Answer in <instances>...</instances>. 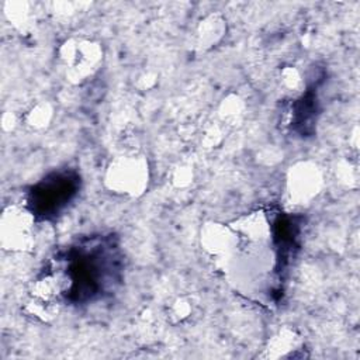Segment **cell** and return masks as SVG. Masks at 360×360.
<instances>
[{"mask_svg":"<svg viewBox=\"0 0 360 360\" xmlns=\"http://www.w3.org/2000/svg\"><path fill=\"white\" fill-rule=\"evenodd\" d=\"M58 56L66 80L72 84H83L98 72L104 51L93 38L70 37L59 46Z\"/></svg>","mask_w":360,"mask_h":360,"instance_id":"obj_1","label":"cell"},{"mask_svg":"<svg viewBox=\"0 0 360 360\" xmlns=\"http://www.w3.org/2000/svg\"><path fill=\"white\" fill-rule=\"evenodd\" d=\"M149 183V165L143 156L124 155L110 162L104 173L105 187L118 195L139 197Z\"/></svg>","mask_w":360,"mask_h":360,"instance_id":"obj_2","label":"cell"},{"mask_svg":"<svg viewBox=\"0 0 360 360\" xmlns=\"http://www.w3.org/2000/svg\"><path fill=\"white\" fill-rule=\"evenodd\" d=\"M77 191V180L69 173H53L41 180L31 191L28 207L34 215L58 214L63 210Z\"/></svg>","mask_w":360,"mask_h":360,"instance_id":"obj_3","label":"cell"},{"mask_svg":"<svg viewBox=\"0 0 360 360\" xmlns=\"http://www.w3.org/2000/svg\"><path fill=\"white\" fill-rule=\"evenodd\" d=\"M35 215L28 207L7 205L0 217V245L8 252H27L34 246Z\"/></svg>","mask_w":360,"mask_h":360,"instance_id":"obj_4","label":"cell"},{"mask_svg":"<svg viewBox=\"0 0 360 360\" xmlns=\"http://www.w3.org/2000/svg\"><path fill=\"white\" fill-rule=\"evenodd\" d=\"M323 186L321 169L312 162H298L287 173L285 191L292 205H307L319 194Z\"/></svg>","mask_w":360,"mask_h":360,"instance_id":"obj_5","label":"cell"},{"mask_svg":"<svg viewBox=\"0 0 360 360\" xmlns=\"http://www.w3.org/2000/svg\"><path fill=\"white\" fill-rule=\"evenodd\" d=\"M202 249L218 260L232 259L239 248V238L229 225L207 222L200 235Z\"/></svg>","mask_w":360,"mask_h":360,"instance_id":"obj_6","label":"cell"},{"mask_svg":"<svg viewBox=\"0 0 360 360\" xmlns=\"http://www.w3.org/2000/svg\"><path fill=\"white\" fill-rule=\"evenodd\" d=\"M229 226L235 231L242 246H266L271 239V222L262 210L240 215Z\"/></svg>","mask_w":360,"mask_h":360,"instance_id":"obj_7","label":"cell"},{"mask_svg":"<svg viewBox=\"0 0 360 360\" xmlns=\"http://www.w3.org/2000/svg\"><path fill=\"white\" fill-rule=\"evenodd\" d=\"M226 32V21L218 13L205 15L195 30V46L201 52H207L217 46Z\"/></svg>","mask_w":360,"mask_h":360,"instance_id":"obj_8","label":"cell"},{"mask_svg":"<svg viewBox=\"0 0 360 360\" xmlns=\"http://www.w3.org/2000/svg\"><path fill=\"white\" fill-rule=\"evenodd\" d=\"M302 339L300 333L290 326L278 329L269 340L264 347L262 357L266 359H280L294 356V352L300 350Z\"/></svg>","mask_w":360,"mask_h":360,"instance_id":"obj_9","label":"cell"},{"mask_svg":"<svg viewBox=\"0 0 360 360\" xmlns=\"http://www.w3.org/2000/svg\"><path fill=\"white\" fill-rule=\"evenodd\" d=\"M53 118V107L48 101H39L25 111L22 124L31 131H44L49 127Z\"/></svg>","mask_w":360,"mask_h":360,"instance_id":"obj_10","label":"cell"},{"mask_svg":"<svg viewBox=\"0 0 360 360\" xmlns=\"http://www.w3.org/2000/svg\"><path fill=\"white\" fill-rule=\"evenodd\" d=\"M246 105L243 100L236 94L226 96L219 105V118L225 125H239L245 118Z\"/></svg>","mask_w":360,"mask_h":360,"instance_id":"obj_11","label":"cell"},{"mask_svg":"<svg viewBox=\"0 0 360 360\" xmlns=\"http://www.w3.org/2000/svg\"><path fill=\"white\" fill-rule=\"evenodd\" d=\"M194 314V304L188 297H176L166 308L167 321L172 325L187 322Z\"/></svg>","mask_w":360,"mask_h":360,"instance_id":"obj_12","label":"cell"},{"mask_svg":"<svg viewBox=\"0 0 360 360\" xmlns=\"http://www.w3.org/2000/svg\"><path fill=\"white\" fill-rule=\"evenodd\" d=\"M4 13L8 21L17 28H25L30 24L31 11L30 4L25 1H7L4 6Z\"/></svg>","mask_w":360,"mask_h":360,"instance_id":"obj_13","label":"cell"},{"mask_svg":"<svg viewBox=\"0 0 360 360\" xmlns=\"http://www.w3.org/2000/svg\"><path fill=\"white\" fill-rule=\"evenodd\" d=\"M25 311L35 316L37 319L42 321V322H48L51 319H53L59 311V304H53V302H46V301H41V300H35L31 298L27 301L25 305Z\"/></svg>","mask_w":360,"mask_h":360,"instance_id":"obj_14","label":"cell"},{"mask_svg":"<svg viewBox=\"0 0 360 360\" xmlns=\"http://www.w3.org/2000/svg\"><path fill=\"white\" fill-rule=\"evenodd\" d=\"M281 84L287 91H297L302 86V77L297 68L287 66L281 70Z\"/></svg>","mask_w":360,"mask_h":360,"instance_id":"obj_15","label":"cell"},{"mask_svg":"<svg viewBox=\"0 0 360 360\" xmlns=\"http://www.w3.org/2000/svg\"><path fill=\"white\" fill-rule=\"evenodd\" d=\"M172 183L179 187L184 188L193 183V169L187 165H180L174 167L172 172Z\"/></svg>","mask_w":360,"mask_h":360,"instance_id":"obj_16","label":"cell"},{"mask_svg":"<svg viewBox=\"0 0 360 360\" xmlns=\"http://www.w3.org/2000/svg\"><path fill=\"white\" fill-rule=\"evenodd\" d=\"M224 141V127L221 124H212L204 134L202 143L205 148H215Z\"/></svg>","mask_w":360,"mask_h":360,"instance_id":"obj_17","label":"cell"},{"mask_svg":"<svg viewBox=\"0 0 360 360\" xmlns=\"http://www.w3.org/2000/svg\"><path fill=\"white\" fill-rule=\"evenodd\" d=\"M153 77H155V75H152V73H145V75H142V76L138 79V86H139L142 90H148V89L153 87L155 83H156V79H153Z\"/></svg>","mask_w":360,"mask_h":360,"instance_id":"obj_18","label":"cell"}]
</instances>
